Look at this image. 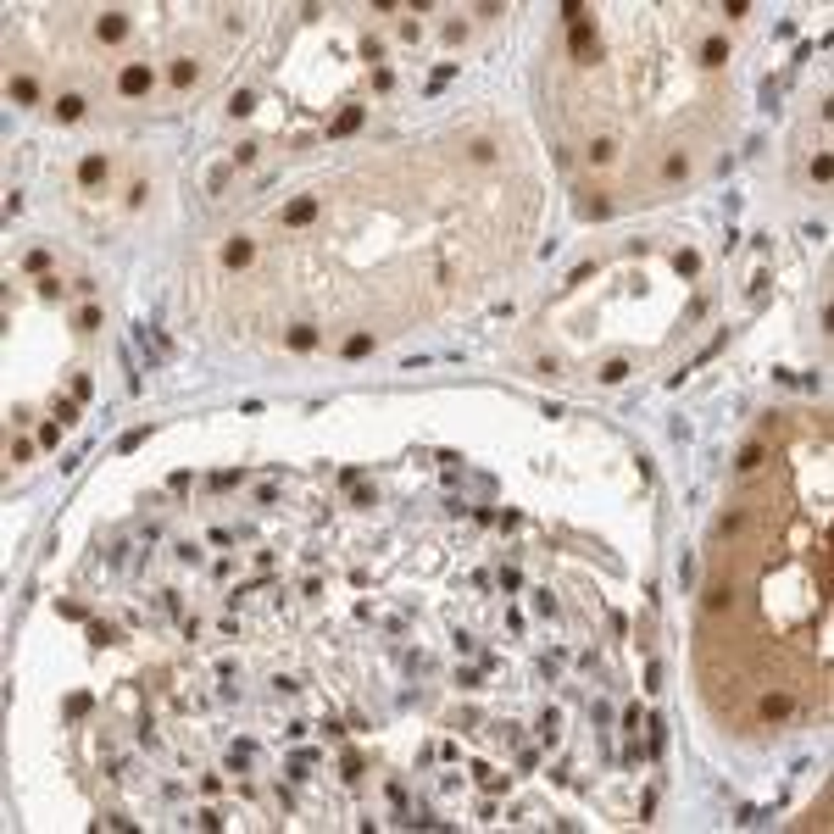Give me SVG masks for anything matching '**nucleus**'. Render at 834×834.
<instances>
[{
	"mask_svg": "<svg viewBox=\"0 0 834 834\" xmlns=\"http://www.w3.org/2000/svg\"><path fill=\"white\" fill-rule=\"evenodd\" d=\"M828 172H834V161H828V156H812V178H817V184H823V178H828Z\"/></svg>",
	"mask_w": 834,
	"mask_h": 834,
	"instance_id": "23",
	"label": "nucleus"
},
{
	"mask_svg": "<svg viewBox=\"0 0 834 834\" xmlns=\"http://www.w3.org/2000/svg\"><path fill=\"white\" fill-rule=\"evenodd\" d=\"M573 56H595V34H589V23H573Z\"/></svg>",
	"mask_w": 834,
	"mask_h": 834,
	"instance_id": "3",
	"label": "nucleus"
},
{
	"mask_svg": "<svg viewBox=\"0 0 834 834\" xmlns=\"http://www.w3.org/2000/svg\"><path fill=\"white\" fill-rule=\"evenodd\" d=\"M707 606H712V612H723V606H729V584H718V589H707Z\"/></svg>",
	"mask_w": 834,
	"mask_h": 834,
	"instance_id": "21",
	"label": "nucleus"
},
{
	"mask_svg": "<svg viewBox=\"0 0 834 834\" xmlns=\"http://www.w3.org/2000/svg\"><path fill=\"white\" fill-rule=\"evenodd\" d=\"M150 84H156V73H150L145 62H134V67H123V78H117V89H123V95H145Z\"/></svg>",
	"mask_w": 834,
	"mask_h": 834,
	"instance_id": "1",
	"label": "nucleus"
},
{
	"mask_svg": "<svg viewBox=\"0 0 834 834\" xmlns=\"http://www.w3.org/2000/svg\"><path fill=\"white\" fill-rule=\"evenodd\" d=\"M78 178H84V184H100V178H106V156H84V161H78Z\"/></svg>",
	"mask_w": 834,
	"mask_h": 834,
	"instance_id": "4",
	"label": "nucleus"
},
{
	"mask_svg": "<svg viewBox=\"0 0 834 834\" xmlns=\"http://www.w3.org/2000/svg\"><path fill=\"white\" fill-rule=\"evenodd\" d=\"M290 345H295V351H312V345H317V328H306V323L290 328Z\"/></svg>",
	"mask_w": 834,
	"mask_h": 834,
	"instance_id": "14",
	"label": "nucleus"
},
{
	"mask_svg": "<svg viewBox=\"0 0 834 834\" xmlns=\"http://www.w3.org/2000/svg\"><path fill=\"white\" fill-rule=\"evenodd\" d=\"M623 378H629V362H623V356H612V362L601 367V384H623Z\"/></svg>",
	"mask_w": 834,
	"mask_h": 834,
	"instance_id": "11",
	"label": "nucleus"
},
{
	"mask_svg": "<svg viewBox=\"0 0 834 834\" xmlns=\"http://www.w3.org/2000/svg\"><path fill=\"white\" fill-rule=\"evenodd\" d=\"M39 89H34V78H12V100H34Z\"/></svg>",
	"mask_w": 834,
	"mask_h": 834,
	"instance_id": "17",
	"label": "nucleus"
},
{
	"mask_svg": "<svg viewBox=\"0 0 834 834\" xmlns=\"http://www.w3.org/2000/svg\"><path fill=\"white\" fill-rule=\"evenodd\" d=\"M589 156H595V161H612V156H617V145H612V139H595V145H589Z\"/></svg>",
	"mask_w": 834,
	"mask_h": 834,
	"instance_id": "18",
	"label": "nucleus"
},
{
	"mask_svg": "<svg viewBox=\"0 0 834 834\" xmlns=\"http://www.w3.org/2000/svg\"><path fill=\"white\" fill-rule=\"evenodd\" d=\"M790 712H795L790 695H762V718H790Z\"/></svg>",
	"mask_w": 834,
	"mask_h": 834,
	"instance_id": "6",
	"label": "nucleus"
},
{
	"mask_svg": "<svg viewBox=\"0 0 834 834\" xmlns=\"http://www.w3.org/2000/svg\"><path fill=\"white\" fill-rule=\"evenodd\" d=\"M312 218H317V200H312V195H301V200L284 206V223H290V229H306Z\"/></svg>",
	"mask_w": 834,
	"mask_h": 834,
	"instance_id": "2",
	"label": "nucleus"
},
{
	"mask_svg": "<svg viewBox=\"0 0 834 834\" xmlns=\"http://www.w3.org/2000/svg\"><path fill=\"white\" fill-rule=\"evenodd\" d=\"M362 128V106H345L339 117H334V134H356Z\"/></svg>",
	"mask_w": 834,
	"mask_h": 834,
	"instance_id": "9",
	"label": "nucleus"
},
{
	"mask_svg": "<svg viewBox=\"0 0 834 834\" xmlns=\"http://www.w3.org/2000/svg\"><path fill=\"white\" fill-rule=\"evenodd\" d=\"M78 328H84V334L100 328V306H84V312H78Z\"/></svg>",
	"mask_w": 834,
	"mask_h": 834,
	"instance_id": "20",
	"label": "nucleus"
},
{
	"mask_svg": "<svg viewBox=\"0 0 834 834\" xmlns=\"http://www.w3.org/2000/svg\"><path fill=\"white\" fill-rule=\"evenodd\" d=\"M718 529H723V534H740V529H745V512H729V517H723Z\"/></svg>",
	"mask_w": 834,
	"mask_h": 834,
	"instance_id": "24",
	"label": "nucleus"
},
{
	"mask_svg": "<svg viewBox=\"0 0 834 834\" xmlns=\"http://www.w3.org/2000/svg\"><path fill=\"white\" fill-rule=\"evenodd\" d=\"M172 84L189 89V84H195V62H172Z\"/></svg>",
	"mask_w": 834,
	"mask_h": 834,
	"instance_id": "16",
	"label": "nucleus"
},
{
	"mask_svg": "<svg viewBox=\"0 0 834 834\" xmlns=\"http://www.w3.org/2000/svg\"><path fill=\"white\" fill-rule=\"evenodd\" d=\"M251 256H256V245H251V240H234V245L223 251V262H229V267H245Z\"/></svg>",
	"mask_w": 834,
	"mask_h": 834,
	"instance_id": "5",
	"label": "nucleus"
},
{
	"mask_svg": "<svg viewBox=\"0 0 834 834\" xmlns=\"http://www.w3.org/2000/svg\"><path fill=\"white\" fill-rule=\"evenodd\" d=\"M673 267H679L684 278H695V273H701V256H695V251H679V256H673Z\"/></svg>",
	"mask_w": 834,
	"mask_h": 834,
	"instance_id": "13",
	"label": "nucleus"
},
{
	"mask_svg": "<svg viewBox=\"0 0 834 834\" xmlns=\"http://www.w3.org/2000/svg\"><path fill=\"white\" fill-rule=\"evenodd\" d=\"M367 351H373V334H351V339H345V356H351V362L367 356Z\"/></svg>",
	"mask_w": 834,
	"mask_h": 834,
	"instance_id": "15",
	"label": "nucleus"
},
{
	"mask_svg": "<svg viewBox=\"0 0 834 834\" xmlns=\"http://www.w3.org/2000/svg\"><path fill=\"white\" fill-rule=\"evenodd\" d=\"M762 462H768V451H762V445H745V451H740V462H734V468H740V473H756V468H762Z\"/></svg>",
	"mask_w": 834,
	"mask_h": 834,
	"instance_id": "10",
	"label": "nucleus"
},
{
	"mask_svg": "<svg viewBox=\"0 0 834 834\" xmlns=\"http://www.w3.org/2000/svg\"><path fill=\"white\" fill-rule=\"evenodd\" d=\"M701 62H707V67H723V62H729V45H723V39H707V45H701Z\"/></svg>",
	"mask_w": 834,
	"mask_h": 834,
	"instance_id": "8",
	"label": "nucleus"
},
{
	"mask_svg": "<svg viewBox=\"0 0 834 834\" xmlns=\"http://www.w3.org/2000/svg\"><path fill=\"white\" fill-rule=\"evenodd\" d=\"M662 172H668V178H684V172H690V161H684V156H668V161H662Z\"/></svg>",
	"mask_w": 834,
	"mask_h": 834,
	"instance_id": "19",
	"label": "nucleus"
},
{
	"mask_svg": "<svg viewBox=\"0 0 834 834\" xmlns=\"http://www.w3.org/2000/svg\"><path fill=\"white\" fill-rule=\"evenodd\" d=\"M123 28H128V23H123L117 12H106V17L95 23V34H100V39H123Z\"/></svg>",
	"mask_w": 834,
	"mask_h": 834,
	"instance_id": "7",
	"label": "nucleus"
},
{
	"mask_svg": "<svg viewBox=\"0 0 834 834\" xmlns=\"http://www.w3.org/2000/svg\"><path fill=\"white\" fill-rule=\"evenodd\" d=\"M229 106H234V117H245V112H251V106H256V100H251V95H245V89H234V100H229Z\"/></svg>",
	"mask_w": 834,
	"mask_h": 834,
	"instance_id": "22",
	"label": "nucleus"
},
{
	"mask_svg": "<svg viewBox=\"0 0 834 834\" xmlns=\"http://www.w3.org/2000/svg\"><path fill=\"white\" fill-rule=\"evenodd\" d=\"M56 117H62V123L84 117V100H78V95H62V100H56Z\"/></svg>",
	"mask_w": 834,
	"mask_h": 834,
	"instance_id": "12",
	"label": "nucleus"
}]
</instances>
